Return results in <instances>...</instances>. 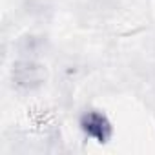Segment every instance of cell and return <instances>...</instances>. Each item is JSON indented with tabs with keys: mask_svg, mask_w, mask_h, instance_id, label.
I'll use <instances>...</instances> for the list:
<instances>
[{
	"mask_svg": "<svg viewBox=\"0 0 155 155\" xmlns=\"http://www.w3.org/2000/svg\"><path fill=\"white\" fill-rule=\"evenodd\" d=\"M79 128L81 131L95 140V142H108L113 135V124L111 120L106 117V113H102L101 110H86L81 113L79 117Z\"/></svg>",
	"mask_w": 155,
	"mask_h": 155,
	"instance_id": "2",
	"label": "cell"
},
{
	"mask_svg": "<svg viewBox=\"0 0 155 155\" xmlns=\"http://www.w3.org/2000/svg\"><path fill=\"white\" fill-rule=\"evenodd\" d=\"M11 79L20 90H37L44 86L48 79V69L35 58H18L11 68Z\"/></svg>",
	"mask_w": 155,
	"mask_h": 155,
	"instance_id": "1",
	"label": "cell"
}]
</instances>
